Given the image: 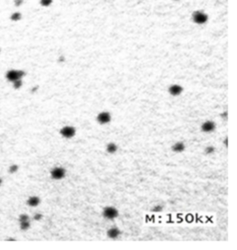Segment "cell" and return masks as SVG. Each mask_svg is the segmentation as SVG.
I'll list each match as a JSON object with an SVG mask.
<instances>
[{
    "instance_id": "4",
    "label": "cell",
    "mask_w": 237,
    "mask_h": 250,
    "mask_svg": "<svg viewBox=\"0 0 237 250\" xmlns=\"http://www.w3.org/2000/svg\"><path fill=\"white\" fill-rule=\"evenodd\" d=\"M60 134L65 137V138H71L75 135L76 133V130L74 127L72 126H64L61 130H60Z\"/></svg>"
},
{
    "instance_id": "17",
    "label": "cell",
    "mask_w": 237,
    "mask_h": 250,
    "mask_svg": "<svg viewBox=\"0 0 237 250\" xmlns=\"http://www.w3.org/2000/svg\"><path fill=\"white\" fill-rule=\"evenodd\" d=\"M21 85H22V82H21V80H17V81L13 82V86H14V88H16V89H19V88H20V87H21Z\"/></svg>"
},
{
    "instance_id": "13",
    "label": "cell",
    "mask_w": 237,
    "mask_h": 250,
    "mask_svg": "<svg viewBox=\"0 0 237 250\" xmlns=\"http://www.w3.org/2000/svg\"><path fill=\"white\" fill-rule=\"evenodd\" d=\"M30 226H31V224H30V221H29L20 222V227L22 231H26V230H28L30 228Z\"/></svg>"
},
{
    "instance_id": "16",
    "label": "cell",
    "mask_w": 237,
    "mask_h": 250,
    "mask_svg": "<svg viewBox=\"0 0 237 250\" xmlns=\"http://www.w3.org/2000/svg\"><path fill=\"white\" fill-rule=\"evenodd\" d=\"M29 216L26 215V214H21L20 217H19V221L21 222V221H29Z\"/></svg>"
},
{
    "instance_id": "25",
    "label": "cell",
    "mask_w": 237,
    "mask_h": 250,
    "mask_svg": "<svg viewBox=\"0 0 237 250\" xmlns=\"http://www.w3.org/2000/svg\"><path fill=\"white\" fill-rule=\"evenodd\" d=\"M1 184H2V180H1V178H0V185H1Z\"/></svg>"
},
{
    "instance_id": "6",
    "label": "cell",
    "mask_w": 237,
    "mask_h": 250,
    "mask_svg": "<svg viewBox=\"0 0 237 250\" xmlns=\"http://www.w3.org/2000/svg\"><path fill=\"white\" fill-rule=\"evenodd\" d=\"M193 19H194L195 22H197L198 24H203L208 21V16H207V14H205L202 11H197L194 13Z\"/></svg>"
},
{
    "instance_id": "20",
    "label": "cell",
    "mask_w": 237,
    "mask_h": 250,
    "mask_svg": "<svg viewBox=\"0 0 237 250\" xmlns=\"http://www.w3.org/2000/svg\"><path fill=\"white\" fill-rule=\"evenodd\" d=\"M18 169H19V167L17 166V165H12V166L9 168V172H16L17 170H18Z\"/></svg>"
},
{
    "instance_id": "7",
    "label": "cell",
    "mask_w": 237,
    "mask_h": 250,
    "mask_svg": "<svg viewBox=\"0 0 237 250\" xmlns=\"http://www.w3.org/2000/svg\"><path fill=\"white\" fill-rule=\"evenodd\" d=\"M215 128H216V124L211 121H208V122H204L201 126V130L204 133H211L215 130Z\"/></svg>"
},
{
    "instance_id": "5",
    "label": "cell",
    "mask_w": 237,
    "mask_h": 250,
    "mask_svg": "<svg viewBox=\"0 0 237 250\" xmlns=\"http://www.w3.org/2000/svg\"><path fill=\"white\" fill-rule=\"evenodd\" d=\"M97 122L100 123V124H108L111 121V115L108 112H106V111L101 112V113H99L98 115H97Z\"/></svg>"
},
{
    "instance_id": "12",
    "label": "cell",
    "mask_w": 237,
    "mask_h": 250,
    "mask_svg": "<svg viewBox=\"0 0 237 250\" xmlns=\"http://www.w3.org/2000/svg\"><path fill=\"white\" fill-rule=\"evenodd\" d=\"M118 150V146H116L114 143H109L108 146H107V151L109 153V154H114L116 153Z\"/></svg>"
},
{
    "instance_id": "8",
    "label": "cell",
    "mask_w": 237,
    "mask_h": 250,
    "mask_svg": "<svg viewBox=\"0 0 237 250\" xmlns=\"http://www.w3.org/2000/svg\"><path fill=\"white\" fill-rule=\"evenodd\" d=\"M169 92L171 96H180L182 92V87L181 85H178V84H173L171 85L170 88H169Z\"/></svg>"
},
{
    "instance_id": "15",
    "label": "cell",
    "mask_w": 237,
    "mask_h": 250,
    "mask_svg": "<svg viewBox=\"0 0 237 250\" xmlns=\"http://www.w3.org/2000/svg\"><path fill=\"white\" fill-rule=\"evenodd\" d=\"M215 152V148L213 146H208L206 149H205V153L208 154V155H210V154H213Z\"/></svg>"
},
{
    "instance_id": "11",
    "label": "cell",
    "mask_w": 237,
    "mask_h": 250,
    "mask_svg": "<svg viewBox=\"0 0 237 250\" xmlns=\"http://www.w3.org/2000/svg\"><path fill=\"white\" fill-rule=\"evenodd\" d=\"M171 149H172L174 152H176V153H181V152H182V151L185 149V146H184V144L182 143V142H177V143H175V144L172 146Z\"/></svg>"
},
{
    "instance_id": "21",
    "label": "cell",
    "mask_w": 237,
    "mask_h": 250,
    "mask_svg": "<svg viewBox=\"0 0 237 250\" xmlns=\"http://www.w3.org/2000/svg\"><path fill=\"white\" fill-rule=\"evenodd\" d=\"M42 214H40V213H37V214H35L34 215V219L35 220V221H40L41 219H42Z\"/></svg>"
},
{
    "instance_id": "23",
    "label": "cell",
    "mask_w": 237,
    "mask_h": 250,
    "mask_svg": "<svg viewBox=\"0 0 237 250\" xmlns=\"http://www.w3.org/2000/svg\"><path fill=\"white\" fill-rule=\"evenodd\" d=\"M221 117H222V118H224V119H227V112H225V113L221 114Z\"/></svg>"
},
{
    "instance_id": "24",
    "label": "cell",
    "mask_w": 237,
    "mask_h": 250,
    "mask_svg": "<svg viewBox=\"0 0 237 250\" xmlns=\"http://www.w3.org/2000/svg\"><path fill=\"white\" fill-rule=\"evenodd\" d=\"M224 144H225V146H228V138H225V140H224Z\"/></svg>"
},
{
    "instance_id": "1",
    "label": "cell",
    "mask_w": 237,
    "mask_h": 250,
    "mask_svg": "<svg viewBox=\"0 0 237 250\" xmlns=\"http://www.w3.org/2000/svg\"><path fill=\"white\" fill-rule=\"evenodd\" d=\"M24 76V71L22 70H8L6 74V77L7 79L9 81V82H15L17 80H20L21 77Z\"/></svg>"
},
{
    "instance_id": "2",
    "label": "cell",
    "mask_w": 237,
    "mask_h": 250,
    "mask_svg": "<svg viewBox=\"0 0 237 250\" xmlns=\"http://www.w3.org/2000/svg\"><path fill=\"white\" fill-rule=\"evenodd\" d=\"M103 216L108 220H113L118 216V211L113 207H107L103 211Z\"/></svg>"
},
{
    "instance_id": "18",
    "label": "cell",
    "mask_w": 237,
    "mask_h": 250,
    "mask_svg": "<svg viewBox=\"0 0 237 250\" xmlns=\"http://www.w3.org/2000/svg\"><path fill=\"white\" fill-rule=\"evenodd\" d=\"M52 3V0H41V5L44 7H48Z\"/></svg>"
},
{
    "instance_id": "26",
    "label": "cell",
    "mask_w": 237,
    "mask_h": 250,
    "mask_svg": "<svg viewBox=\"0 0 237 250\" xmlns=\"http://www.w3.org/2000/svg\"><path fill=\"white\" fill-rule=\"evenodd\" d=\"M175 1H178V0H175Z\"/></svg>"
},
{
    "instance_id": "10",
    "label": "cell",
    "mask_w": 237,
    "mask_h": 250,
    "mask_svg": "<svg viewBox=\"0 0 237 250\" xmlns=\"http://www.w3.org/2000/svg\"><path fill=\"white\" fill-rule=\"evenodd\" d=\"M27 204L30 207H37L40 204V198L38 196H31L27 200Z\"/></svg>"
},
{
    "instance_id": "3",
    "label": "cell",
    "mask_w": 237,
    "mask_h": 250,
    "mask_svg": "<svg viewBox=\"0 0 237 250\" xmlns=\"http://www.w3.org/2000/svg\"><path fill=\"white\" fill-rule=\"evenodd\" d=\"M66 170L62 167H56L51 170V177L54 180H61L65 177Z\"/></svg>"
},
{
    "instance_id": "9",
    "label": "cell",
    "mask_w": 237,
    "mask_h": 250,
    "mask_svg": "<svg viewBox=\"0 0 237 250\" xmlns=\"http://www.w3.org/2000/svg\"><path fill=\"white\" fill-rule=\"evenodd\" d=\"M107 234H108V236L109 238H111V239H116V238H118V236L120 235V231H119L118 228L114 227V228H111V229L108 230V232H107Z\"/></svg>"
},
{
    "instance_id": "14",
    "label": "cell",
    "mask_w": 237,
    "mask_h": 250,
    "mask_svg": "<svg viewBox=\"0 0 237 250\" xmlns=\"http://www.w3.org/2000/svg\"><path fill=\"white\" fill-rule=\"evenodd\" d=\"M20 18H21V15H20V13H19V12L13 13V14L11 15V17H10V19L14 21H19V20H20Z\"/></svg>"
},
{
    "instance_id": "19",
    "label": "cell",
    "mask_w": 237,
    "mask_h": 250,
    "mask_svg": "<svg viewBox=\"0 0 237 250\" xmlns=\"http://www.w3.org/2000/svg\"><path fill=\"white\" fill-rule=\"evenodd\" d=\"M162 209H163V206H161V205H158V206L154 207V208H153V211H154V212H159V211H162Z\"/></svg>"
},
{
    "instance_id": "22",
    "label": "cell",
    "mask_w": 237,
    "mask_h": 250,
    "mask_svg": "<svg viewBox=\"0 0 237 250\" xmlns=\"http://www.w3.org/2000/svg\"><path fill=\"white\" fill-rule=\"evenodd\" d=\"M21 3H22V0H16V5H17V6H18V5L20 6Z\"/></svg>"
}]
</instances>
